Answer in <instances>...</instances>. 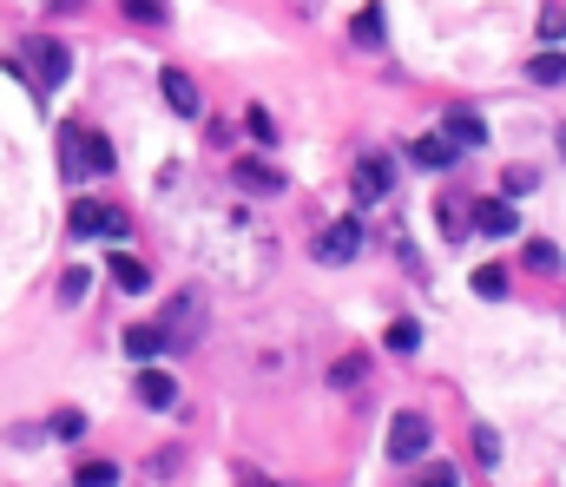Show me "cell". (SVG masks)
Listing matches in <instances>:
<instances>
[{
	"instance_id": "6da1fadb",
	"label": "cell",
	"mask_w": 566,
	"mask_h": 487,
	"mask_svg": "<svg viewBox=\"0 0 566 487\" xmlns=\"http://www.w3.org/2000/svg\"><path fill=\"white\" fill-rule=\"evenodd\" d=\"M7 66H14V73H27V79H33V93H40V99H53V93L66 86V79H73V53H66L60 40H47V33H33V40H20V53H14Z\"/></svg>"
},
{
	"instance_id": "7a4b0ae2",
	"label": "cell",
	"mask_w": 566,
	"mask_h": 487,
	"mask_svg": "<svg viewBox=\"0 0 566 487\" xmlns=\"http://www.w3.org/2000/svg\"><path fill=\"white\" fill-rule=\"evenodd\" d=\"M66 178H99V172H112L119 158H112V139L106 132H79V126H66Z\"/></svg>"
},
{
	"instance_id": "3957f363",
	"label": "cell",
	"mask_w": 566,
	"mask_h": 487,
	"mask_svg": "<svg viewBox=\"0 0 566 487\" xmlns=\"http://www.w3.org/2000/svg\"><path fill=\"white\" fill-rule=\"evenodd\" d=\"M428 448H435V422H428V415H395L389 422V461L395 468H409V461H422Z\"/></svg>"
},
{
	"instance_id": "277c9868",
	"label": "cell",
	"mask_w": 566,
	"mask_h": 487,
	"mask_svg": "<svg viewBox=\"0 0 566 487\" xmlns=\"http://www.w3.org/2000/svg\"><path fill=\"white\" fill-rule=\"evenodd\" d=\"M126 224L132 218L119 205H99V198H79V205H73V237H112V244H119Z\"/></svg>"
},
{
	"instance_id": "5b68a950",
	"label": "cell",
	"mask_w": 566,
	"mask_h": 487,
	"mask_svg": "<svg viewBox=\"0 0 566 487\" xmlns=\"http://www.w3.org/2000/svg\"><path fill=\"white\" fill-rule=\"evenodd\" d=\"M349 185H356V205H376V198L395 191V165L382 152H369V158H356V178H349Z\"/></svg>"
},
{
	"instance_id": "8992f818",
	"label": "cell",
	"mask_w": 566,
	"mask_h": 487,
	"mask_svg": "<svg viewBox=\"0 0 566 487\" xmlns=\"http://www.w3.org/2000/svg\"><path fill=\"white\" fill-rule=\"evenodd\" d=\"M198 316H205V297H198V290L172 297V310L158 316V330H165V349H172V343H191V336H198Z\"/></svg>"
},
{
	"instance_id": "52a82bcc",
	"label": "cell",
	"mask_w": 566,
	"mask_h": 487,
	"mask_svg": "<svg viewBox=\"0 0 566 487\" xmlns=\"http://www.w3.org/2000/svg\"><path fill=\"white\" fill-rule=\"evenodd\" d=\"M356 251H362V224L356 218H336L330 231L316 237V264H349Z\"/></svg>"
},
{
	"instance_id": "ba28073f",
	"label": "cell",
	"mask_w": 566,
	"mask_h": 487,
	"mask_svg": "<svg viewBox=\"0 0 566 487\" xmlns=\"http://www.w3.org/2000/svg\"><path fill=\"white\" fill-rule=\"evenodd\" d=\"M158 93H165V106H172V112H185V119H198V112H205V99H198V79L178 73V66H165V73H158Z\"/></svg>"
},
{
	"instance_id": "9c48e42d",
	"label": "cell",
	"mask_w": 566,
	"mask_h": 487,
	"mask_svg": "<svg viewBox=\"0 0 566 487\" xmlns=\"http://www.w3.org/2000/svg\"><path fill=\"white\" fill-rule=\"evenodd\" d=\"M139 402L145 409H178V376L172 369H158V362H145L139 369Z\"/></svg>"
},
{
	"instance_id": "30bf717a",
	"label": "cell",
	"mask_w": 566,
	"mask_h": 487,
	"mask_svg": "<svg viewBox=\"0 0 566 487\" xmlns=\"http://www.w3.org/2000/svg\"><path fill=\"white\" fill-rule=\"evenodd\" d=\"M441 139L455 145V152H481V145H488V126H481L474 112H441Z\"/></svg>"
},
{
	"instance_id": "8fae6325",
	"label": "cell",
	"mask_w": 566,
	"mask_h": 487,
	"mask_svg": "<svg viewBox=\"0 0 566 487\" xmlns=\"http://www.w3.org/2000/svg\"><path fill=\"white\" fill-rule=\"evenodd\" d=\"M474 231H481V237H514L520 231V211L507 205V198H481V205H474Z\"/></svg>"
},
{
	"instance_id": "7c38bea8",
	"label": "cell",
	"mask_w": 566,
	"mask_h": 487,
	"mask_svg": "<svg viewBox=\"0 0 566 487\" xmlns=\"http://www.w3.org/2000/svg\"><path fill=\"white\" fill-rule=\"evenodd\" d=\"M409 158H415V165H422V172H448V165H455V145H448V139H441V132H422V139H415L409 145Z\"/></svg>"
},
{
	"instance_id": "4fadbf2b",
	"label": "cell",
	"mask_w": 566,
	"mask_h": 487,
	"mask_svg": "<svg viewBox=\"0 0 566 487\" xmlns=\"http://www.w3.org/2000/svg\"><path fill=\"white\" fill-rule=\"evenodd\" d=\"M231 178L244 191H283V172H277V165H264V158H231Z\"/></svg>"
},
{
	"instance_id": "5bb4252c",
	"label": "cell",
	"mask_w": 566,
	"mask_h": 487,
	"mask_svg": "<svg viewBox=\"0 0 566 487\" xmlns=\"http://www.w3.org/2000/svg\"><path fill=\"white\" fill-rule=\"evenodd\" d=\"M106 270H112V283H119V290H126V297H145V290H152V270H145L139 257H126V251L112 257Z\"/></svg>"
},
{
	"instance_id": "9a60e30c",
	"label": "cell",
	"mask_w": 566,
	"mask_h": 487,
	"mask_svg": "<svg viewBox=\"0 0 566 487\" xmlns=\"http://www.w3.org/2000/svg\"><path fill=\"white\" fill-rule=\"evenodd\" d=\"M158 349H165V330H158V323H139V330H126V356H132V362H152Z\"/></svg>"
},
{
	"instance_id": "2e32d148",
	"label": "cell",
	"mask_w": 566,
	"mask_h": 487,
	"mask_svg": "<svg viewBox=\"0 0 566 487\" xmlns=\"http://www.w3.org/2000/svg\"><path fill=\"white\" fill-rule=\"evenodd\" d=\"M527 73H534L540 86H560V79H566V53H560V47H547L534 66H527Z\"/></svg>"
},
{
	"instance_id": "e0dca14e",
	"label": "cell",
	"mask_w": 566,
	"mask_h": 487,
	"mask_svg": "<svg viewBox=\"0 0 566 487\" xmlns=\"http://www.w3.org/2000/svg\"><path fill=\"white\" fill-rule=\"evenodd\" d=\"M389 349H395V356H415V349H422V323H409V316L389 323Z\"/></svg>"
},
{
	"instance_id": "ac0fdd59",
	"label": "cell",
	"mask_w": 566,
	"mask_h": 487,
	"mask_svg": "<svg viewBox=\"0 0 566 487\" xmlns=\"http://www.w3.org/2000/svg\"><path fill=\"white\" fill-rule=\"evenodd\" d=\"M349 33H356V47H382V7H362Z\"/></svg>"
},
{
	"instance_id": "d6986e66",
	"label": "cell",
	"mask_w": 566,
	"mask_h": 487,
	"mask_svg": "<svg viewBox=\"0 0 566 487\" xmlns=\"http://www.w3.org/2000/svg\"><path fill=\"white\" fill-rule=\"evenodd\" d=\"M362 369H369V356H362V349H349V356L330 369V382H336V389H356V382H362Z\"/></svg>"
},
{
	"instance_id": "ffe728a7",
	"label": "cell",
	"mask_w": 566,
	"mask_h": 487,
	"mask_svg": "<svg viewBox=\"0 0 566 487\" xmlns=\"http://www.w3.org/2000/svg\"><path fill=\"white\" fill-rule=\"evenodd\" d=\"M73 487H119V468H112V461H86V468L73 474Z\"/></svg>"
},
{
	"instance_id": "44dd1931",
	"label": "cell",
	"mask_w": 566,
	"mask_h": 487,
	"mask_svg": "<svg viewBox=\"0 0 566 487\" xmlns=\"http://www.w3.org/2000/svg\"><path fill=\"white\" fill-rule=\"evenodd\" d=\"M527 270H560V244H547V237H534V244H527Z\"/></svg>"
},
{
	"instance_id": "7402d4cb",
	"label": "cell",
	"mask_w": 566,
	"mask_h": 487,
	"mask_svg": "<svg viewBox=\"0 0 566 487\" xmlns=\"http://www.w3.org/2000/svg\"><path fill=\"white\" fill-rule=\"evenodd\" d=\"M474 297H507V270H501V264L474 270Z\"/></svg>"
},
{
	"instance_id": "603a6c76",
	"label": "cell",
	"mask_w": 566,
	"mask_h": 487,
	"mask_svg": "<svg viewBox=\"0 0 566 487\" xmlns=\"http://www.w3.org/2000/svg\"><path fill=\"white\" fill-rule=\"evenodd\" d=\"M244 126H251V139H257V145H277V119H270L264 106H251V112H244Z\"/></svg>"
},
{
	"instance_id": "cb8c5ba5",
	"label": "cell",
	"mask_w": 566,
	"mask_h": 487,
	"mask_svg": "<svg viewBox=\"0 0 566 487\" xmlns=\"http://www.w3.org/2000/svg\"><path fill=\"white\" fill-rule=\"evenodd\" d=\"M415 487H461V474H455V461H428Z\"/></svg>"
},
{
	"instance_id": "d4e9b609",
	"label": "cell",
	"mask_w": 566,
	"mask_h": 487,
	"mask_svg": "<svg viewBox=\"0 0 566 487\" xmlns=\"http://www.w3.org/2000/svg\"><path fill=\"white\" fill-rule=\"evenodd\" d=\"M86 283H93V277H86V264H73L60 277V303H79V297H86Z\"/></svg>"
},
{
	"instance_id": "484cf974",
	"label": "cell",
	"mask_w": 566,
	"mask_h": 487,
	"mask_svg": "<svg viewBox=\"0 0 566 487\" xmlns=\"http://www.w3.org/2000/svg\"><path fill=\"white\" fill-rule=\"evenodd\" d=\"M53 435H60V441H79V435H86V415H79V409H60V415H53Z\"/></svg>"
},
{
	"instance_id": "4316f807",
	"label": "cell",
	"mask_w": 566,
	"mask_h": 487,
	"mask_svg": "<svg viewBox=\"0 0 566 487\" xmlns=\"http://www.w3.org/2000/svg\"><path fill=\"white\" fill-rule=\"evenodd\" d=\"M474 455L494 468V461H501V435H494V428H474Z\"/></svg>"
},
{
	"instance_id": "83f0119b",
	"label": "cell",
	"mask_w": 566,
	"mask_h": 487,
	"mask_svg": "<svg viewBox=\"0 0 566 487\" xmlns=\"http://www.w3.org/2000/svg\"><path fill=\"white\" fill-rule=\"evenodd\" d=\"M534 185H540L534 165H514V172H507V198H520V191H534Z\"/></svg>"
},
{
	"instance_id": "f1b7e54d",
	"label": "cell",
	"mask_w": 566,
	"mask_h": 487,
	"mask_svg": "<svg viewBox=\"0 0 566 487\" xmlns=\"http://www.w3.org/2000/svg\"><path fill=\"white\" fill-rule=\"evenodd\" d=\"M126 14H132V20H145V27H152V20H165V0H126Z\"/></svg>"
},
{
	"instance_id": "f546056e",
	"label": "cell",
	"mask_w": 566,
	"mask_h": 487,
	"mask_svg": "<svg viewBox=\"0 0 566 487\" xmlns=\"http://www.w3.org/2000/svg\"><path fill=\"white\" fill-rule=\"evenodd\" d=\"M560 33H566V14L560 7H540V40H560Z\"/></svg>"
},
{
	"instance_id": "4dcf8cb0",
	"label": "cell",
	"mask_w": 566,
	"mask_h": 487,
	"mask_svg": "<svg viewBox=\"0 0 566 487\" xmlns=\"http://www.w3.org/2000/svg\"><path fill=\"white\" fill-rule=\"evenodd\" d=\"M553 152L566 158V119H560V126H553Z\"/></svg>"
}]
</instances>
